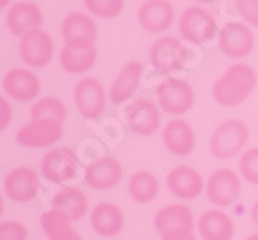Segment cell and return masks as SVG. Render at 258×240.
<instances>
[{
	"label": "cell",
	"mask_w": 258,
	"mask_h": 240,
	"mask_svg": "<svg viewBox=\"0 0 258 240\" xmlns=\"http://www.w3.org/2000/svg\"><path fill=\"white\" fill-rule=\"evenodd\" d=\"M0 240H27V227L17 220L0 222Z\"/></svg>",
	"instance_id": "obj_32"
},
{
	"label": "cell",
	"mask_w": 258,
	"mask_h": 240,
	"mask_svg": "<svg viewBox=\"0 0 258 240\" xmlns=\"http://www.w3.org/2000/svg\"><path fill=\"white\" fill-rule=\"evenodd\" d=\"M258 74L249 64H233L213 83V98L222 107H238L256 89Z\"/></svg>",
	"instance_id": "obj_1"
},
{
	"label": "cell",
	"mask_w": 258,
	"mask_h": 240,
	"mask_svg": "<svg viewBox=\"0 0 258 240\" xmlns=\"http://www.w3.org/2000/svg\"><path fill=\"white\" fill-rule=\"evenodd\" d=\"M40 175L29 166H18L4 177V193L15 202H29L38 195Z\"/></svg>",
	"instance_id": "obj_14"
},
{
	"label": "cell",
	"mask_w": 258,
	"mask_h": 240,
	"mask_svg": "<svg viewBox=\"0 0 258 240\" xmlns=\"http://www.w3.org/2000/svg\"><path fill=\"white\" fill-rule=\"evenodd\" d=\"M197 229L204 240H231L235 236L231 217L220 208L204 211L197 220Z\"/></svg>",
	"instance_id": "obj_22"
},
{
	"label": "cell",
	"mask_w": 258,
	"mask_h": 240,
	"mask_svg": "<svg viewBox=\"0 0 258 240\" xmlns=\"http://www.w3.org/2000/svg\"><path fill=\"white\" fill-rule=\"evenodd\" d=\"M63 136V123L51 119H31L17 132V143L24 148H49Z\"/></svg>",
	"instance_id": "obj_10"
},
{
	"label": "cell",
	"mask_w": 258,
	"mask_h": 240,
	"mask_svg": "<svg viewBox=\"0 0 258 240\" xmlns=\"http://www.w3.org/2000/svg\"><path fill=\"white\" fill-rule=\"evenodd\" d=\"M51 206L56 210L63 211L73 222L83 219L89 210V201H87L85 193L80 188L74 186H65V188L58 190L54 193V197L51 201Z\"/></svg>",
	"instance_id": "obj_26"
},
{
	"label": "cell",
	"mask_w": 258,
	"mask_h": 240,
	"mask_svg": "<svg viewBox=\"0 0 258 240\" xmlns=\"http://www.w3.org/2000/svg\"><path fill=\"white\" fill-rule=\"evenodd\" d=\"M249 141V129L242 119H226L213 130L210 141L211 155L220 161L237 157Z\"/></svg>",
	"instance_id": "obj_2"
},
{
	"label": "cell",
	"mask_w": 258,
	"mask_h": 240,
	"mask_svg": "<svg viewBox=\"0 0 258 240\" xmlns=\"http://www.w3.org/2000/svg\"><path fill=\"white\" fill-rule=\"evenodd\" d=\"M251 220H253V224L258 227V201L253 204V208H251Z\"/></svg>",
	"instance_id": "obj_37"
},
{
	"label": "cell",
	"mask_w": 258,
	"mask_h": 240,
	"mask_svg": "<svg viewBox=\"0 0 258 240\" xmlns=\"http://www.w3.org/2000/svg\"><path fill=\"white\" fill-rule=\"evenodd\" d=\"M49 240H82V236H80L78 231H74L73 226H71V227H67V229H63V231L49 236Z\"/></svg>",
	"instance_id": "obj_36"
},
{
	"label": "cell",
	"mask_w": 258,
	"mask_h": 240,
	"mask_svg": "<svg viewBox=\"0 0 258 240\" xmlns=\"http://www.w3.org/2000/svg\"><path fill=\"white\" fill-rule=\"evenodd\" d=\"M238 168H240V177L247 181L249 185L258 186V146L247 148L240 154V161H238Z\"/></svg>",
	"instance_id": "obj_31"
},
{
	"label": "cell",
	"mask_w": 258,
	"mask_h": 240,
	"mask_svg": "<svg viewBox=\"0 0 258 240\" xmlns=\"http://www.w3.org/2000/svg\"><path fill=\"white\" fill-rule=\"evenodd\" d=\"M157 103L163 112L170 116H182L195 103V90L186 80L181 78H166L159 83L157 90Z\"/></svg>",
	"instance_id": "obj_3"
},
{
	"label": "cell",
	"mask_w": 258,
	"mask_h": 240,
	"mask_svg": "<svg viewBox=\"0 0 258 240\" xmlns=\"http://www.w3.org/2000/svg\"><path fill=\"white\" fill-rule=\"evenodd\" d=\"M6 24L8 29L11 31V34L15 36H24L26 33L33 29H40L43 24V13L42 9L33 2H17L8 9L6 15Z\"/></svg>",
	"instance_id": "obj_20"
},
{
	"label": "cell",
	"mask_w": 258,
	"mask_h": 240,
	"mask_svg": "<svg viewBox=\"0 0 258 240\" xmlns=\"http://www.w3.org/2000/svg\"><path fill=\"white\" fill-rule=\"evenodd\" d=\"M125 121L134 134L148 137L161 127V112L148 99H134L125 108Z\"/></svg>",
	"instance_id": "obj_12"
},
{
	"label": "cell",
	"mask_w": 258,
	"mask_h": 240,
	"mask_svg": "<svg viewBox=\"0 0 258 240\" xmlns=\"http://www.w3.org/2000/svg\"><path fill=\"white\" fill-rule=\"evenodd\" d=\"M65 117H67L65 103L58 98H52V96L36 99L35 105L31 107V119H51L63 123Z\"/></svg>",
	"instance_id": "obj_28"
},
{
	"label": "cell",
	"mask_w": 258,
	"mask_h": 240,
	"mask_svg": "<svg viewBox=\"0 0 258 240\" xmlns=\"http://www.w3.org/2000/svg\"><path fill=\"white\" fill-rule=\"evenodd\" d=\"M83 6L92 17L98 18H116L125 9V0H83Z\"/></svg>",
	"instance_id": "obj_29"
},
{
	"label": "cell",
	"mask_w": 258,
	"mask_h": 240,
	"mask_svg": "<svg viewBox=\"0 0 258 240\" xmlns=\"http://www.w3.org/2000/svg\"><path fill=\"white\" fill-rule=\"evenodd\" d=\"M121 179H123V166L117 159L108 155L96 159L85 168V183L98 192L114 188L116 185H119Z\"/></svg>",
	"instance_id": "obj_18"
},
{
	"label": "cell",
	"mask_w": 258,
	"mask_h": 240,
	"mask_svg": "<svg viewBox=\"0 0 258 240\" xmlns=\"http://www.w3.org/2000/svg\"><path fill=\"white\" fill-rule=\"evenodd\" d=\"M40 224H42L43 233H45L49 238V236L56 235V233H60V231H63V229H67V227L73 226V220H71L63 211L56 210V208H51V210L45 211V213L42 215Z\"/></svg>",
	"instance_id": "obj_30"
},
{
	"label": "cell",
	"mask_w": 258,
	"mask_h": 240,
	"mask_svg": "<svg viewBox=\"0 0 258 240\" xmlns=\"http://www.w3.org/2000/svg\"><path fill=\"white\" fill-rule=\"evenodd\" d=\"M219 47L228 58L240 60L254 49V34L247 24L228 22L219 31Z\"/></svg>",
	"instance_id": "obj_11"
},
{
	"label": "cell",
	"mask_w": 258,
	"mask_h": 240,
	"mask_svg": "<svg viewBox=\"0 0 258 240\" xmlns=\"http://www.w3.org/2000/svg\"><path fill=\"white\" fill-rule=\"evenodd\" d=\"M2 87H4V92H8L9 98L22 103L35 101L40 94V89H42L40 78L31 69L24 67L9 69L2 78Z\"/></svg>",
	"instance_id": "obj_13"
},
{
	"label": "cell",
	"mask_w": 258,
	"mask_h": 240,
	"mask_svg": "<svg viewBox=\"0 0 258 240\" xmlns=\"http://www.w3.org/2000/svg\"><path fill=\"white\" fill-rule=\"evenodd\" d=\"M61 38L65 43L69 42H96L98 27L91 15L82 11H73L61 22Z\"/></svg>",
	"instance_id": "obj_25"
},
{
	"label": "cell",
	"mask_w": 258,
	"mask_h": 240,
	"mask_svg": "<svg viewBox=\"0 0 258 240\" xmlns=\"http://www.w3.org/2000/svg\"><path fill=\"white\" fill-rule=\"evenodd\" d=\"M98 60L94 42H69L60 51V64L65 73L83 74L91 71Z\"/></svg>",
	"instance_id": "obj_17"
},
{
	"label": "cell",
	"mask_w": 258,
	"mask_h": 240,
	"mask_svg": "<svg viewBox=\"0 0 258 240\" xmlns=\"http://www.w3.org/2000/svg\"><path fill=\"white\" fill-rule=\"evenodd\" d=\"M179 33L191 43H208L217 36V20L203 6H189L179 17Z\"/></svg>",
	"instance_id": "obj_4"
},
{
	"label": "cell",
	"mask_w": 258,
	"mask_h": 240,
	"mask_svg": "<svg viewBox=\"0 0 258 240\" xmlns=\"http://www.w3.org/2000/svg\"><path fill=\"white\" fill-rule=\"evenodd\" d=\"M9 4V0H0V8H6Z\"/></svg>",
	"instance_id": "obj_39"
},
{
	"label": "cell",
	"mask_w": 258,
	"mask_h": 240,
	"mask_svg": "<svg viewBox=\"0 0 258 240\" xmlns=\"http://www.w3.org/2000/svg\"><path fill=\"white\" fill-rule=\"evenodd\" d=\"M143 74V65L139 62H128L121 69L116 80L112 82V87L108 90V98L114 105H123L126 103L139 87Z\"/></svg>",
	"instance_id": "obj_24"
},
{
	"label": "cell",
	"mask_w": 258,
	"mask_h": 240,
	"mask_svg": "<svg viewBox=\"0 0 258 240\" xmlns=\"http://www.w3.org/2000/svg\"><path fill=\"white\" fill-rule=\"evenodd\" d=\"M166 185L168 190L177 199H182V201L197 199L206 190V183H204L203 175L195 168L186 166V164H181V166H175L173 170H170L166 177Z\"/></svg>",
	"instance_id": "obj_16"
},
{
	"label": "cell",
	"mask_w": 258,
	"mask_h": 240,
	"mask_svg": "<svg viewBox=\"0 0 258 240\" xmlns=\"http://www.w3.org/2000/svg\"><path fill=\"white\" fill-rule=\"evenodd\" d=\"M91 226L99 236H117L125 226V215L112 202H99L91 211Z\"/></svg>",
	"instance_id": "obj_23"
},
{
	"label": "cell",
	"mask_w": 258,
	"mask_h": 240,
	"mask_svg": "<svg viewBox=\"0 0 258 240\" xmlns=\"http://www.w3.org/2000/svg\"><path fill=\"white\" fill-rule=\"evenodd\" d=\"M161 240H195L194 229H182V231H173L161 235Z\"/></svg>",
	"instance_id": "obj_35"
},
{
	"label": "cell",
	"mask_w": 258,
	"mask_h": 240,
	"mask_svg": "<svg viewBox=\"0 0 258 240\" xmlns=\"http://www.w3.org/2000/svg\"><path fill=\"white\" fill-rule=\"evenodd\" d=\"M154 226L159 235L166 233L182 231V229H194L195 217L186 204H168L166 208H161L154 217Z\"/></svg>",
	"instance_id": "obj_21"
},
{
	"label": "cell",
	"mask_w": 258,
	"mask_h": 240,
	"mask_svg": "<svg viewBox=\"0 0 258 240\" xmlns=\"http://www.w3.org/2000/svg\"><path fill=\"white\" fill-rule=\"evenodd\" d=\"M138 20L148 33L163 34L172 27L175 20V9L168 0H147L139 8Z\"/></svg>",
	"instance_id": "obj_15"
},
{
	"label": "cell",
	"mask_w": 258,
	"mask_h": 240,
	"mask_svg": "<svg viewBox=\"0 0 258 240\" xmlns=\"http://www.w3.org/2000/svg\"><path fill=\"white\" fill-rule=\"evenodd\" d=\"M13 119V108L6 98H0V130H6Z\"/></svg>",
	"instance_id": "obj_34"
},
{
	"label": "cell",
	"mask_w": 258,
	"mask_h": 240,
	"mask_svg": "<svg viewBox=\"0 0 258 240\" xmlns=\"http://www.w3.org/2000/svg\"><path fill=\"white\" fill-rule=\"evenodd\" d=\"M235 6L247 26L258 27V0H235Z\"/></svg>",
	"instance_id": "obj_33"
},
{
	"label": "cell",
	"mask_w": 258,
	"mask_h": 240,
	"mask_svg": "<svg viewBox=\"0 0 258 240\" xmlns=\"http://www.w3.org/2000/svg\"><path fill=\"white\" fill-rule=\"evenodd\" d=\"M247 240H258V233H253L251 236H247Z\"/></svg>",
	"instance_id": "obj_40"
},
{
	"label": "cell",
	"mask_w": 258,
	"mask_h": 240,
	"mask_svg": "<svg viewBox=\"0 0 258 240\" xmlns=\"http://www.w3.org/2000/svg\"><path fill=\"white\" fill-rule=\"evenodd\" d=\"M197 4H211V2H217V0H194Z\"/></svg>",
	"instance_id": "obj_38"
},
{
	"label": "cell",
	"mask_w": 258,
	"mask_h": 240,
	"mask_svg": "<svg viewBox=\"0 0 258 240\" xmlns=\"http://www.w3.org/2000/svg\"><path fill=\"white\" fill-rule=\"evenodd\" d=\"M18 54L27 67H45L47 64H51L54 56V42L51 34L45 33L42 27L26 33L24 36H20V42H18Z\"/></svg>",
	"instance_id": "obj_7"
},
{
	"label": "cell",
	"mask_w": 258,
	"mask_h": 240,
	"mask_svg": "<svg viewBox=\"0 0 258 240\" xmlns=\"http://www.w3.org/2000/svg\"><path fill=\"white\" fill-rule=\"evenodd\" d=\"M80 170V159L71 148L58 146L52 148L42 157L40 171L42 175L54 185H65L78 175Z\"/></svg>",
	"instance_id": "obj_5"
},
{
	"label": "cell",
	"mask_w": 258,
	"mask_h": 240,
	"mask_svg": "<svg viewBox=\"0 0 258 240\" xmlns=\"http://www.w3.org/2000/svg\"><path fill=\"white\" fill-rule=\"evenodd\" d=\"M74 105L85 119H98L107 108V92L96 78H82L74 85Z\"/></svg>",
	"instance_id": "obj_8"
},
{
	"label": "cell",
	"mask_w": 258,
	"mask_h": 240,
	"mask_svg": "<svg viewBox=\"0 0 258 240\" xmlns=\"http://www.w3.org/2000/svg\"><path fill=\"white\" fill-rule=\"evenodd\" d=\"M163 143L166 146V150H170L173 155L186 157L195 150L197 137H195V130L191 129V125L188 121L175 117L164 125Z\"/></svg>",
	"instance_id": "obj_19"
},
{
	"label": "cell",
	"mask_w": 258,
	"mask_h": 240,
	"mask_svg": "<svg viewBox=\"0 0 258 240\" xmlns=\"http://www.w3.org/2000/svg\"><path fill=\"white\" fill-rule=\"evenodd\" d=\"M150 62L161 74L177 73L186 64V47L175 36H161L152 43Z\"/></svg>",
	"instance_id": "obj_9"
},
{
	"label": "cell",
	"mask_w": 258,
	"mask_h": 240,
	"mask_svg": "<svg viewBox=\"0 0 258 240\" xmlns=\"http://www.w3.org/2000/svg\"><path fill=\"white\" fill-rule=\"evenodd\" d=\"M242 193V181L231 168H219L206 183L208 201L217 208H228L238 201Z\"/></svg>",
	"instance_id": "obj_6"
},
{
	"label": "cell",
	"mask_w": 258,
	"mask_h": 240,
	"mask_svg": "<svg viewBox=\"0 0 258 240\" xmlns=\"http://www.w3.org/2000/svg\"><path fill=\"white\" fill-rule=\"evenodd\" d=\"M128 193L134 202L148 204L159 195V181L150 171L139 170L128 179Z\"/></svg>",
	"instance_id": "obj_27"
}]
</instances>
